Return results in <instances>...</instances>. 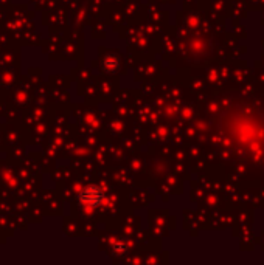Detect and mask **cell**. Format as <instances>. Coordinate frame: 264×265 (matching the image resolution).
I'll list each match as a JSON object with an SVG mask.
<instances>
[{
	"label": "cell",
	"instance_id": "6da1fadb",
	"mask_svg": "<svg viewBox=\"0 0 264 265\" xmlns=\"http://www.w3.org/2000/svg\"><path fill=\"white\" fill-rule=\"evenodd\" d=\"M78 200L83 208L92 211V209L101 206V203L104 202V194L96 185H90V186H86L78 194Z\"/></svg>",
	"mask_w": 264,
	"mask_h": 265
},
{
	"label": "cell",
	"instance_id": "7a4b0ae2",
	"mask_svg": "<svg viewBox=\"0 0 264 265\" xmlns=\"http://www.w3.org/2000/svg\"><path fill=\"white\" fill-rule=\"evenodd\" d=\"M104 67H106L107 70H117V67H118V59L114 61L112 56H107V58L104 59Z\"/></svg>",
	"mask_w": 264,
	"mask_h": 265
}]
</instances>
